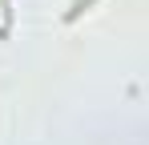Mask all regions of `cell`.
<instances>
[{
	"instance_id": "6da1fadb",
	"label": "cell",
	"mask_w": 149,
	"mask_h": 145,
	"mask_svg": "<svg viewBox=\"0 0 149 145\" xmlns=\"http://www.w3.org/2000/svg\"><path fill=\"white\" fill-rule=\"evenodd\" d=\"M89 4H93V0H77L73 8H69V12H65V20H77V16H81V12H85V8H89Z\"/></svg>"
}]
</instances>
